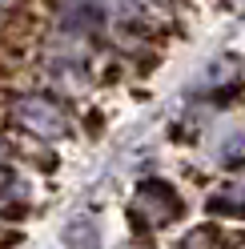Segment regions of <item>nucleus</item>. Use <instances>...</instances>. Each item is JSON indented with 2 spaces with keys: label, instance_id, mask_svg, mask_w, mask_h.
Wrapping results in <instances>:
<instances>
[{
  "label": "nucleus",
  "instance_id": "nucleus-3",
  "mask_svg": "<svg viewBox=\"0 0 245 249\" xmlns=\"http://www.w3.org/2000/svg\"><path fill=\"white\" fill-rule=\"evenodd\" d=\"M49 12L56 28L65 36H76V40H88L97 36L105 24H109V17H105L101 0H49Z\"/></svg>",
  "mask_w": 245,
  "mask_h": 249
},
{
  "label": "nucleus",
  "instance_id": "nucleus-7",
  "mask_svg": "<svg viewBox=\"0 0 245 249\" xmlns=\"http://www.w3.org/2000/svg\"><path fill=\"white\" fill-rule=\"evenodd\" d=\"M17 197H24V177L17 169L0 165V201H4V205H17Z\"/></svg>",
  "mask_w": 245,
  "mask_h": 249
},
{
  "label": "nucleus",
  "instance_id": "nucleus-11",
  "mask_svg": "<svg viewBox=\"0 0 245 249\" xmlns=\"http://www.w3.org/2000/svg\"><path fill=\"white\" fill-rule=\"evenodd\" d=\"M4 157H8V141L0 137V165H4Z\"/></svg>",
  "mask_w": 245,
  "mask_h": 249
},
{
  "label": "nucleus",
  "instance_id": "nucleus-1",
  "mask_svg": "<svg viewBox=\"0 0 245 249\" xmlns=\"http://www.w3.org/2000/svg\"><path fill=\"white\" fill-rule=\"evenodd\" d=\"M8 121L33 141H60L69 137V113L65 105H56L44 92H17L8 101Z\"/></svg>",
  "mask_w": 245,
  "mask_h": 249
},
{
  "label": "nucleus",
  "instance_id": "nucleus-6",
  "mask_svg": "<svg viewBox=\"0 0 245 249\" xmlns=\"http://www.w3.org/2000/svg\"><path fill=\"white\" fill-rule=\"evenodd\" d=\"M217 161H221L225 169H233V165L245 161V133H241V129H229V133L221 137V145H217Z\"/></svg>",
  "mask_w": 245,
  "mask_h": 249
},
{
  "label": "nucleus",
  "instance_id": "nucleus-8",
  "mask_svg": "<svg viewBox=\"0 0 245 249\" xmlns=\"http://www.w3.org/2000/svg\"><path fill=\"white\" fill-rule=\"evenodd\" d=\"M221 241H225L221 233L213 229V225H205V229H193L189 237H185V245H181V249H217Z\"/></svg>",
  "mask_w": 245,
  "mask_h": 249
},
{
  "label": "nucleus",
  "instance_id": "nucleus-10",
  "mask_svg": "<svg viewBox=\"0 0 245 249\" xmlns=\"http://www.w3.org/2000/svg\"><path fill=\"white\" fill-rule=\"evenodd\" d=\"M137 4L149 12V8H165V4H173V0H137Z\"/></svg>",
  "mask_w": 245,
  "mask_h": 249
},
{
  "label": "nucleus",
  "instance_id": "nucleus-2",
  "mask_svg": "<svg viewBox=\"0 0 245 249\" xmlns=\"http://www.w3.org/2000/svg\"><path fill=\"white\" fill-rule=\"evenodd\" d=\"M133 209H137V217H145V225L161 229V225L181 221V213H185V201H181V193L173 189L169 181L149 177V181L137 185V193H133Z\"/></svg>",
  "mask_w": 245,
  "mask_h": 249
},
{
  "label": "nucleus",
  "instance_id": "nucleus-9",
  "mask_svg": "<svg viewBox=\"0 0 245 249\" xmlns=\"http://www.w3.org/2000/svg\"><path fill=\"white\" fill-rule=\"evenodd\" d=\"M17 72H20V60L12 56L4 44H0V85H8V81H17Z\"/></svg>",
  "mask_w": 245,
  "mask_h": 249
},
{
  "label": "nucleus",
  "instance_id": "nucleus-5",
  "mask_svg": "<svg viewBox=\"0 0 245 249\" xmlns=\"http://www.w3.org/2000/svg\"><path fill=\"white\" fill-rule=\"evenodd\" d=\"M65 249H105V245H101V233L88 217H72L65 225Z\"/></svg>",
  "mask_w": 245,
  "mask_h": 249
},
{
  "label": "nucleus",
  "instance_id": "nucleus-4",
  "mask_svg": "<svg viewBox=\"0 0 245 249\" xmlns=\"http://www.w3.org/2000/svg\"><path fill=\"white\" fill-rule=\"evenodd\" d=\"M205 213L209 217H245V173L225 181L221 189H213L205 197Z\"/></svg>",
  "mask_w": 245,
  "mask_h": 249
}]
</instances>
